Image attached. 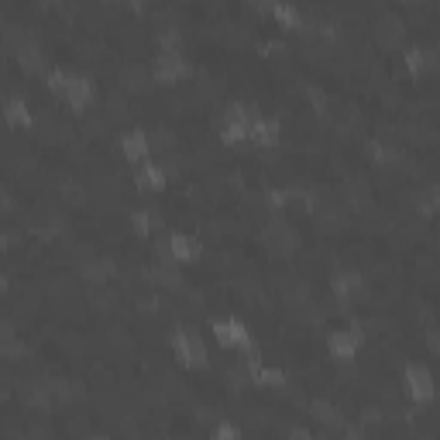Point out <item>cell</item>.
I'll return each mask as SVG.
<instances>
[{
	"label": "cell",
	"instance_id": "obj_23",
	"mask_svg": "<svg viewBox=\"0 0 440 440\" xmlns=\"http://www.w3.org/2000/svg\"><path fill=\"white\" fill-rule=\"evenodd\" d=\"M251 378H255V382H258L262 389H276V392H282V389L289 385V382H285V371H282V368H258V371H255Z\"/></svg>",
	"mask_w": 440,
	"mask_h": 440
},
{
	"label": "cell",
	"instance_id": "obj_31",
	"mask_svg": "<svg viewBox=\"0 0 440 440\" xmlns=\"http://www.w3.org/2000/svg\"><path fill=\"white\" fill-rule=\"evenodd\" d=\"M107 111H111V118H127V100H124V93L114 90V93H107Z\"/></svg>",
	"mask_w": 440,
	"mask_h": 440
},
{
	"label": "cell",
	"instance_id": "obj_2",
	"mask_svg": "<svg viewBox=\"0 0 440 440\" xmlns=\"http://www.w3.org/2000/svg\"><path fill=\"white\" fill-rule=\"evenodd\" d=\"M402 385H406V396L413 402H430L434 399V375L423 368V364H406L402 371Z\"/></svg>",
	"mask_w": 440,
	"mask_h": 440
},
{
	"label": "cell",
	"instance_id": "obj_26",
	"mask_svg": "<svg viewBox=\"0 0 440 440\" xmlns=\"http://www.w3.org/2000/svg\"><path fill=\"white\" fill-rule=\"evenodd\" d=\"M48 389H52V399L55 402H73L80 399V385H73V382H48Z\"/></svg>",
	"mask_w": 440,
	"mask_h": 440
},
{
	"label": "cell",
	"instance_id": "obj_16",
	"mask_svg": "<svg viewBox=\"0 0 440 440\" xmlns=\"http://www.w3.org/2000/svg\"><path fill=\"white\" fill-rule=\"evenodd\" d=\"M134 183L141 186V190H148V193H155L165 186V172H162V165L155 162H138V169H134Z\"/></svg>",
	"mask_w": 440,
	"mask_h": 440
},
{
	"label": "cell",
	"instance_id": "obj_22",
	"mask_svg": "<svg viewBox=\"0 0 440 440\" xmlns=\"http://www.w3.org/2000/svg\"><path fill=\"white\" fill-rule=\"evenodd\" d=\"M3 120L14 124V127H31V111L24 100H7L3 104Z\"/></svg>",
	"mask_w": 440,
	"mask_h": 440
},
{
	"label": "cell",
	"instance_id": "obj_21",
	"mask_svg": "<svg viewBox=\"0 0 440 440\" xmlns=\"http://www.w3.org/2000/svg\"><path fill=\"white\" fill-rule=\"evenodd\" d=\"M368 155L375 165H382V169H396L402 162V155L392 148V145H382V141H368Z\"/></svg>",
	"mask_w": 440,
	"mask_h": 440
},
{
	"label": "cell",
	"instance_id": "obj_5",
	"mask_svg": "<svg viewBox=\"0 0 440 440\" xmlns=\"http://www.w3.org/2000/svg\"><path fill=\"white\" fill-rule=\"evenodd\" d=\"M213 337H217L220 348H234V351L251 348V334H248V327L238 320H217L213 323Z\"/></svg>",
	"mask_w": 440,
	"mask_h": 440
},
{
	"label": "cell",
	"instance_id": "obj_41",
	"mask_svg": "<svg viewBox=\"0 0 440 440\" xmlns=\"http://www.w3.org/2000/svg\"><path fill=\"white\" fill-rule=\"evenodd\" d=\"M41 7H52V3H59V0H38Z\"/></svg>",
	"mask_w": 440,
	"mask_h": 440
},
{
	"label": "cell",
	"instance_id": "obj_19",
	"mask_svg": "<svg viewBox=\"0 0 440 440\" xmlns=\"http://www.w3.org/2000/svg\"><path fill=\"white\" fill-rule=\"evenodd\" d=\"M169 251L176 262H197L200 258V241L190 238V234H172L169 238Z\"/></svg>",
	"mask_w": 440,
	"mask_h": 440
},
{
	"label": "cell",
	"instance_id": "obj_38",
	"mask_svg": "<svg viewBox=\"0 0 440 440\" xmlns=\"http://www.w3.org/2000/svg\"><path fill=\"white\" fill-rule=\"evenodd\" d=\"M248 3H251V7H255V10H262V14H269V10H272V3H276V0H248Z\"/></svg>",
	"mask_w": 440,
	"mask_h": 440
},
{
	"label": "cell",
	"instance_id": "obj_18",
	"mask_svg": "<svg viewBox=\"0 0 440 440\" xmlns=\"http://www.w3.org/2000/svg\"><path fill=\"white\" fill-rule=\"evenodd\" d=\"M118 80H120V86H124L127 93H148V90H152V83H155L148 73H145V69H141V66H124Z\"/></svg>",
	"mask_w": 440,
	"mask_h": 440
},
{
	"label": "cell",
	"instance_id": "obj_14",
	"mask_svg": "<svg viewBox=\"0 0 440 440\" xmlns=\"http://www.w3.org/2000/svg\"><path fill=\"white\" fill-rule=\"evenodd\" d=\"M406 69H409L413 76L434 73V69H437V52H434V48H406Z\"/></svg>",
	"mask_w": 440,
	"mask_h": 440
},
{
	"label": "cell",
	"instance_id": "obj_36",
	"mask_svg": "<svg viewBox=\"0 0 440 440\" xmlns=\"http://www.w3.org/2000/svg\"><path fill=\"white\" fill-rule=\"evenodd\" d=\"M210 434H213V437H224V440L241 437V430H238V427H231V423H217V427H213Z\"/></svg>",
	"mask_w": 440,
	"mask_h": 440
},
{
	"label": "cell",
	"instance_id": "obj_27",
	"mask_svg": "<svg viewBox=\"0 0 440 440\" xmlns=\"http://www.w3.org/2000/svg\"><path fill=\"white\" fill-rule=\"evenodd\" d=\"M159 48H162V52H176V55H183V35H179L176 28L159 31Z\"/></svg>",
	"mask_w": 440,
	"mask_h": 440
},
{
	"label": "cell",
	"instance_id": "obj_7",
	"mask_svg": "<svg viewBox=\"0 0 440 440\" xmlns=\"http://www.w3.org/2000/svg\"><path fill=\"white\" fill-rule=\"evenodd\" d=\"M262 241L269 244V248H276L279 255H292L296 251V244H299V238H296V231L285 224V220H269V227L262 231Z\"/></svg>",
	"mask_w": 440,
	"mask_h": 440
},
{
	"label": "cell",
	"instance_id": "obj_32",
	"mask_svg": "<svg viewBox=\"0 0 440 440\" xmlns=\"http://www.w3.org/2000/svg\"><path fill=\"white\" fill-rule=\"evenodd\" d=\"M131 231H134L138 238H145V234L152 231V213H145V210H134V213H131Z\"/></svg>",
	"mask_w": 440,
	"mask_h": 440
},
{
	"label": "cell",
	"instance_id": "obj_39",
	"mask_svg": "<svg viewBox=\"0 0 440 440\" xmlns=\"http://www.w3.org/2000/svg\"><path fill=\"white\" fill-rule=\"evenodd\" d=\"M361 416H364V420H368V423H378V420H382V413H378V409H375V406H368V409H364V413H361Z\"/></svg>",
	"mask_w": 440,
	"mask_h": 440
},
{
	"label": "cell",
	"instance_id": "obj_34",
	"mask_svg": "<svg viewBox=\"0 0 440 440\" xmlns=\"http://www.w3.org/2000/svg\"><path fill=\"white\" fill-rule=\"evenodd\" d=\"M28 41H35L31 35H28V31H17V28H10V31H7V45H10L14 52H17V48H24Z\"/></svg>",
	"mask_w": 440,
	"mask_h": 440
},
{
	"label": "cell",
	"instance_id": "obj_9",
	"mask_svg": "<svg viewBox=\"0 0 440 440\" xmlns=\"http://www.w3.org/2000/svg\"><path fill=\"white\" fill-rule=\"evenodd\" d=\"M306 409H310V416H313V420L323 427L320 434H341V427H344V413H337V406H334V402L313 399Z\"/></svg>",
	"mask_w": 440,
	"mask_h": 440
},
{
	"label": "cell",
	"instance_id": "obj_15",
	"mask_svg": "<svg viewBox=\"0 0 440 440\" xmlns=\"http://www.w3.org/2000/svg\"><path fill=\"white\" fill-rule=\"evenodd\" d=\"M28 355V348H24V341H17V334H14V323H0V358L7 361H21Z\"/></svg>",
	"mask_w": 440,
	"mask_h": 440
},
{
	"label": "cell",
	"instance_id": "obj_40",
	"mask_svg": "<svg viewBox=\"0 0 440 440\" xmlns=\"http://www.w3.org/2000/svg\"><path fill=\"white\" fill-rule=\"evenodd\" d=\"M7 210H10V200H7V197L0 193V213H7Z\"/></svg>",
	"mask_w": 440,
	"mask_h": 440
},
{
	"label": "cell",
	"instance_id": "obj_25",
	"mask_svg": "<svg viewBox=\"0 0 440 440\" xmlns=\"http://www.w3.org/2000/svg\"><path fill=\"white\" fill-rule=\"evenodd\" d=\"M220 141H224V145H241V141H248V120H224Z\"/></svg>",
	"mask_w": 440,
	"mask_h": 440
},
{
	"label": "cell",
	"instance_id": "obj_33",
	"mask_svg": "<svg viewBox=\"0 0 440 440\" xmlns=\"http://www.w3.org/2000/svg\"><path fill=\"white\" fill-rule=\"evenodd\" d=\"M285 203H289V190H269L265 193V206L269 210H282Z\"/></svg>",
	"mask_w": 440,
	"mask_h": 440
},
{
	"label": "cell",
	"instance_id": "obj_13",
	"mask_svg": "<svg viewBox=\"0 0 440 440\" xmlns=\"http://www.w3.org/2000/svg\"><path fill=\"white\" fill-rule=\"evenodd\" d=\"M120 152H124V159L131 162V165L145 162V159H148V152H152L148 134H145V131H127V134L120 138Z\"/></svg>",
	"mask_w": 440,
	"mask_h": 440
},
{
	"label": "cell",
	"instance_id": "obj_29",
	"mask_svg": "<svg viewBox=\"0 0 440 440\" xmlns=\"http://www.w3.org/2000/svg\"><path fill=\"white\" fill-rule=\"evenodd\" d=\"M317 220H320L323 231H337V227H344V210H317Z\"/></svg>",
	"mask_w": 440,
	"mask_h": 440
},
{
	"label": "cell",
	"instance_id": "obj_30",
	"mask_svg": "<svg viewBox=\"0 0 440 440\" xmlns=\"http://www.w3.org/2000/svg\"><path fill=\"white\" fill-rule=\"evenodd\" d=\"M45 83H48V90H52V93H59V97H62V93H66V86H69V73H62V69H48V73H45Z\"/></svg>",
	"mask_w": 440,
	"mask_h": 440
},
{
	"label": "cell",
	"instance_id": "obj_11",
	"mask_svg": "<svg viewBox=\"0 0 440 440\" xmlns=\"http://www.w3.org/2000/svg\"><path fill=\"white\" fill-rule=\"evenodd\" d=\"M248 138L262 148H276L279 141V120H269V118H251L248 120Z\"/></svg>",
	"mask_w": 440,
	"mask_h": 440
},
{
	"label": "cell",
	"instance_id": "obj_35",
	"mask_svg": "<svg viewBox=\"0 0 440 440\" xmlns=\"http://www.w3.org/2000/svg\"><path fill=\"white\" fill-rule=\"evenodd\" d=\"M148 145H155L159 152H172V148H176V141H172V134H165V131H155Z\"/></svg>",
	"mask_w": 440,
	"mask_h": 440
},
{
	"label": "cell",
	"instance_id": "obj_24",
	"mask_svg": "<svg viewBox=\"0 0 440 440\" xmlns=\"http://www.w3.org/2000/svg\"><path fill=\"white\" fill-rule=\"evenodd\" d=\"M152 279L159 282V285H165V289H183V272L176 269V262L172 265H155Z\"/></svg>",
	"mask_w": 440,
	"mask_h": 440
},
{
	"label": "cell",
	"instance_id": "obj_1",
	"mask_svg": "<svg viewBox=\"0 0 440 440\" xmlns=\"http://www.w3.org/2000/svg\"><path fill=\"white\" fill-rule=\"evenodd\" d=\"M172 355L183 368H206V344L197 330H176L172 334Z\"/></svg>",
	"mask_w": 440,
	"mask_h": 440
},
{
	"label": "cell",
	"instance_id": "obj_6",
	"mask_svg": "<svg viewBox=\"0 0 440 440\" xmlns=\"http://www.w3.org/2000/svg\"><path fill=\"white\" fill-rule=\"evenodd\" d=\"M330 292H334L337 306H351L358 296H364V279L358 272H341V276L330 279Z\"/></svg>",
	"mask_w": 440,
	"mask_h": 440
},
{
	"label": "cell",
	"instance_id": "obj_37",
	"mask_svg": "<svg viewBox=\"0 0 440 440\" xmlns=\"http://www.w3.org/2000/svg\"><path fill=\"white\" fill-rule=\"evenodd\" d=\"M310 100H313V107H317V114H327V111H330V104H327V97H323L320 90H313V86H310Z\"/></svg>",
	"mask_w": 440,
	"mask_h": 440
},
{
	"label": "cell",
	"instance_id": "obj_8",
	"mask_svg": "<svg viewBox=\"0 0 440 440\" xmlns=\"http://www.w3.org/2000/svg\"><path fill=\"white\" fill-rule=\"evenodd\" d=\"M375 41H378L385 52L402 48V41H406V24H402L396 14H385V17H378V24H375Z\"/></svg>",
	"mask_w": 440,
	"mask_h": 440
},
{
	"label": "cell",
	"instance_id": "obj_12",
	"mask_svg": "<svg viewBox=\"0 0 440 440\" xmlns=\"http://www.w3.org/2000/svg\"><path fill=\"white\" fill-rule=\"evenodd\" d=\"M17 396H21V402H24L28 409H52V402H55L48 382H21Z\"/></svg>",
	"mask_w": 440,
	"mask_h": 440
},
{
	"label": "cell",
	"instance_id": "obj_42",
	"mask_svg": "<svg viewBox=\"0 0 440 440\" xmlns=\"http://www.w3.org/2000/svg\"><path fill=\"white\" fill-rule=\"evenodd\" d=\"M3 289H7V279H3V276H0V292H3Z\"/></svg>",
	"mask_w": 440,
	"mask_h": 440
},
{
	"label": "cell",
	"instance_id": "obj_17",
	"mask_svg": "<svg viewBox=\"0 0 440 440\" xmlns=\"http://www.w3.org/2000/svg\"><path fill=\"white\" fill-rule=\"evenodd\" d=\"M80 276H83V282L100 285V282H107V279L118 276V265H114L111 258H100V262H80Z\"/></svg>",
	"mask_w": 440,
	"mask_h": 440
},
{
	"label": "cell",
	"instance_id": "obj_28",
	"mask_svg": "<svg viewBox=\"0 0 440 440\" xmlns=\"http://www.w3.org/2000/svg\"><path fill=\"white\" fill-rule=\"evenodd\" d=\"M413 203H416V213L430 220V217H434V210H437V190L430 186V190H427L423 197H413Z\"/></svg>",
	"mask_w": 440,
	"mask_h": 440
},
{
	"label": "cell",
	"instance_id": "obj_10",
	"mask_svg": "<svg viewBox=\"0 0 440 440\" xmlns=\"http://www.w3.org/2000/svg\"><path fill=\"white\" fill-rule=\"evenodd\" d=\"M62 100H66L73 111L86 114V111H90V104H93V83L83 80V76H69V86H66Z\"/></svg>",
	"mask_w": 440,
	"mask_h": 440
},
{
	"label": "cell",
	"instance_id": "obj_43",
	"mask_svg": "<svg viewBox=\"0 0 440 440\" xmlns=\"http://www.w3.org/2000/svg\"><path fill=\"white\" fill-rule=\"evenodd\" d=\"M402 3H423V0H402Z\"/></svg>",
	"mask_w": 440,
	"mask_h": 440
},
{
	"label": "cell",
	"instance_id": "obj_4",
	"mask_svg": "<svg viewBox=\"0 0 440 440\" xmlns=\"http://www.w3.org/2000/svg\"><path fill=\"white\" fill-rule=\"evenodd\" d=\"M327 348H330V355L341 361H351L358 355L361 348V330L358 323L355 327H348V330H330V337H327Z\"/></svg>",
	"mask_w": 440,
	"mask_h": 440
},
{
	"label": "cell",
	"instance_id": "obj_20",
	"mask_svg": "<svg viewBox=\"0 0 440 440\" xmlns=\"http://www.w3.org/2000/svg\"><path fill=\"white\" fill-rule=\"evenodd\" d=\"M17 62H21L28 73H48V66H45V55H41L38 41H28L24 48H17Z\"/></svg>",
	"mask_w": 440,
	"mask_h": 440
},
{
	"label": "cell",
	"instance_id": "obj_3",
	"mask_svg": "<svg viewBox=\"0 0 440 440\" xmlns=\"http://www.w3.org/2000/svg\"><path fill=\"white\" fill-rule=\"evenodd\" d=\"M193 69L186 66V59L183 55H176V52H159L155 55V66H152V80L155 83H176V80H186Z\"/></svg>",
	"mask_w": 440,
	"mask_h": 440
}]
</instances>
